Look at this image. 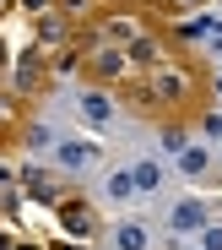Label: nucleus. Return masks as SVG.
Listing matches in <instances>:
<instances>
[{
  "mask_svg": "<svg viewBox=\"0 0 222 250\" xmlns=\"http://www.w3.org/2000/svg\"><path fill=\"white\" fill-rule=\"evenodd\" d=\"M38 71H43V49H38V44H27V55H22L17 76H11V87H17V93H27L33 82H38Z\"/></svg>",
  "mask_w": 222,
  "mask_h": 250,
  "instance_id": "5",
  "label": "nucleus"
},
{
  "mask_svg": "<svg viewBox=\"0 0 222 250\" xmlns=\"http://www.w3.org/2000/svg\"><path fill=\"white\" fill-rule=\"evenodd\" d=\"M60 223H65V234H92V207L87 201H60Z\"/></svg>",
  "mask_w": 222,
  "mask_h": 250,
  "instance_id": "4",
  "label": "nucleus"
},
{
  "mask_svg": "<svg viewBox=\"0 0 222 250\" xmlns=\"http://www.w3.org/2000/svg\"><path fill=\"white\" fill-rule=\"evenodd\" d=\"M130 185H136V174H114V180H109L114 196H130Z\"/></svg>",
  "mask_w": 222,
  "mask_h": 250,
  "instance_id": "13",
  "label": "nucleus"
},
{
  "mask_svg": "<svg viewBox=\"0 0 222 250\" xmlns=\"http://www.w3.org/2000/svg\"><path fill=\"white\" fill-rule=\"evenodd\" d=\"M179 163H185V174H206V152H201V147H185Z\"/></svg>",
  "mask_w": 222,
  "mask_h": 250,
  "instance_id": "11",
  "label": "nucleus"
},
{
  "mask_svg": "<svg viewBox=\"0 0 222 250\" xmlns=\"http://www.w3.org/2000/svg\"><path fill=\"white\" fill-rule=\"evenodd\" d=\"M81 114L92 120V125H103V120H109L114 109H109V98H103V93H81Z\"/></svg>",
  "mask_w": 222,
  "mask_h": 250,
  "instance_id": "7",
  "label": "nucleus"
},
{
  "mask_svg": "<svg viewBox=\"0 0 222 250\" xmlns=\"http://www.w3.org/2000/svg\"><path fill=\"white\" fill-rule=\"evenodd\" d=\"M0 6H6V0H0Z\"/></svg>",
  "mask_w": 222,
  "mask_h": 250,
  "instance_id": "21",
  "label": "nucleus"
},
{
  "mask_svg": "<svg viewBox=\"0 0 222 250\" xmlns=\"http://www.w3.org/2000/svg\"><path fill=\"white\" fill-rule=\"evenodd\" d=\"M17 250H38V245H17Z\"/></svg>",
  "mask_w": 222,
  "mask_h": 250,
  "instance_id": "19",
  "label": "nucleus"
},
{
  "mask_svg": "<svg viewBox=\"0 0 222 250\" xmlns=\"http://www.w3.org/2000/svg\"><path fill=\"white\" fill-rule=\"evenodd\" d=\"M22 11H33V17H43V11H49V0H22Z\"/></svg>",
  "mask_w": 222,
  "mask_h": 250,
  "instance_id": "15",
  "label": "nucleus"
},
{
  "mask_svg": "<svg viewBox=\"0 0 222 250\" xmlns=\"http://www.w3.org/2000/svg\"><path fill=\"white\" fill-rule=\"evenodd\" d=\"M87 158H92V152H87L81 142H65V147H60V163H65V169H81Z\"/></svg>",
  "mask_w": 222,
  "mask_h": 250,
  "instance_id": "9",
  "label": "nucleus"
},
{
  "mask_svg": "<svg viewBox=\"0 0 222 250\" xmlns=\"http://www.w3.org/2000/svg\"><path fill=\"white\" fill-rule=\"evenodd\" d=\"M38 49H43V55H49V49H65V17H55V11L38 17Z\"/></svg>",
  "mask_w": 222,
  "mask_h": 250,
  "instance_id": "3",
  "label": "nucleus"
},
{
  "mask_svg": "<svg viewBox=\"0 0 222 250\" xmlns=\"http://www.w3.org/2000/svg\"><path fill=\"white\" fill-rule=\"evenodd\" d=\"M163 147H168V152H185V131H179V125H168V131H163Z\"/></svg>",
  "mask_w": 222,
  "mask_h": 250,
  "instance_id": "12",
  "label": "nucleus"
},
{
  "mask_svg": "<svg viewBox=\"0 0 222 250\" xmlns=\"http://www.w3.org/2000/svg\"><path fill=\"white\" fill-rule=\"evenodd\" d=\"M185 98H190V71H179V65H157L136 87L141 109H168V104H185Z\"/></svg>",
  "mask_w": 222,
  "mask_h": 250,
  "instance_id": "1",
  "label": "nucleus"
},
{
  "mask_svg": "<svg viewBox=\"0 0 222 250\" xmlns=\"http://www.w3.org/2000/svg\"><path fill=\"white\" fill-rule=\"evenodd\" d=\"M81 60H87V71H92L98 82H119V76H130V49H125V44H109V38H87Z\"/></svg>",
  "mask_w": 222,
  "mask_h": 250,
  "instance_id": "2",
  "label": "nucleus"
},
{
  "mask_svg": "<svg viewBox=\"0 0 222 250\" xmlns=\"http://www.w3.org/2000/svg\"><path fill=\"white\" fill-rule=\"evenodd\" d=\"M55 250H81V245H55Z\"/></svg>",
  "mask_w": 222,
  "mask_h": 250,
  "instance_id": "18",
  "label": "nucleus"
},
{
  "mask_svg": "<svg viewBox=\"0 0 222 250\" xmlns=\"http://www.w3.org/2000/svg\"><path fill=\"white\" fill-rule=\"evenodd\" d=\"M168 6H201V0H168Z\"/></svg>",
  "mask_w": 222,
  "mask_h": 250,
  "instance_id": "17",
  "label": "nucleus"
},
{
  "mask_svg": "<svg viewBox=\"0 0 222 250\" xmlns=\"http://www.w3.org/2000/svg\"><path fill=\"white\" fill-rule=\"evenodd\" d=\"M206 250H222V223H211V229H206Z\"/></svg>",
  "mask_w": 222,
  "mask_h": 250,
  "instance_id": "14",
  "label": "nucleus"
},
{
  "mask_svg": "<svg viewBox=\"0 0 222 250\" xmlns=\"http://www.w3.org/2000/svg\"><path fill=\"white\" fill-rule=\"evenodd\" d=\"M130 174H136V185H141V190H152V185L163 180V169H157V163H136Z\"/></svg>",
  "mask_w": 222,
  "mask_h": 250,
  "instance_id": "10",
  "label": "nucleus"
},
{
  "mask_svg": "<svg viewBox=\"0 0 222 250\" xmlns=\"http://www.w3.org/2000/svg\"><path fill=\"white\" fill-rule=\"evenodd\" d=\"M0 250H17V239H11V234H0Z\"/></svg>",
  "mask_w": 222,
  "mask_h": 250,
  "instance_id": "16",
  "label": "nucleus"
},
{
  "mask_svg": "<svg viewBox=\"0 0 222 250\" xmlns=\"http://www.w3.org/2000/svg\"><path fill=\"white\" fill-rule=\"evenodd\" d=\"M217 93H222V76H217Z\"/></svg>",
  "mask_w": 222,
  "mask_h": 250,
  "instance_id": "20",
  "label": "nucleus"
},
{
  "mask_svg": "<svg viewBox=\"0 0 222 250\" xmlns=\"http://www.w3.org/2000/svg\"><path fill=\"white\" fill-rule=\"evenodd\" d=\"M114 239H119V250H147V234H141L136 223H125V229H119Z\"/></svg>",
  "mask_w": 222,
  "mask_h": 250,
  "instance_id": "8",
  "label": "nucleus"
},
{
  "mask_svg": "<svg viewBox=\"0 0 222 250\" xmlns=\"http://www.w3.org/2000/svg\"><path fill=\"white\" fill-rule=\"evenodd\" d=\"M201 223H206L201 201H179V207H173V229H201Z\"/></svg>",
  "mask_w": 222,
  "mask_h": 250,
  "instance_id": "6",
  "label": "nucleus"
}]
</instances>
